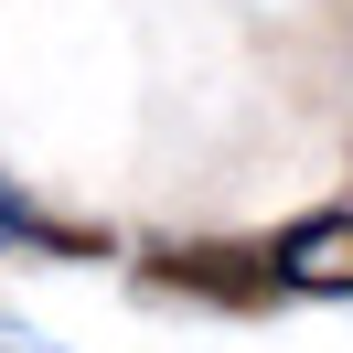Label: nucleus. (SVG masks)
<instances>
[{
	"instance_id": "4",
	"label": "nucleus",
	"mask_w": 353,
	"mask_h": 353,
	"mask_svg": "<svg viewBox=\"0 0 353 353\" xmlns=\"http://www.w3.org/2000/svg\"><path fill=\"white\" fill-rule=\"evenodd\" d=\"M22 246V193H0V257Z\"/></svg>"
},
{
	"instance_id": "5",
	"label": "nucleus",
	"mask_w": 353,
	"mask_h": 353,
	"mask_svg": "<svg viewBox=\"0 0 353 353\" xmlns=\"http://www.w3.org/2000/svg\"><path fill=\"white\" fill-rule=\"evenodd\" d=\"M0 353H11V343H0Z\"/></svg>"
},
{
	"instance_id": "1",
	"label": "nucleus",
	"mask_w": 353,
	"mask_h": 353,
	"mask_svg": "<svg viewBox=\"0 0 353 353\" xmlns=\"http://www.w3.org/2000/svg\"><path fill=\"white\" fill-rule=\"evenodd\" d=\"M139 279L172 289V300H214V310H268V300H289L279 268H268V246H236V236H172V246L139 257Z\"/></svg>"
},
{
	"instance_id": "3",
	"label": "nucleus",
	"mask_w": 353,
	"mask_h": 353,
	"mask_svg": "<svg viewBox=\"0 0 353 353\" xmlns=\"http://www.w3.org/2000/svg\"><path fill=\"white\" fill-rule=\"evenodd\" d=\"M22 246H54V257H108V225H65V214H32V203H22Z\"/></svg>"
},
{
	"instance_id": "2",
	"label": "nucleus",
	"mask_w": 353,
	"mask_h": 353,
	"mask_svg": "<svg viewBox=\"0 0 353 353\" xmlns=\"http://www.w3.org/2000/svg\"><path fill=\"white\" fill-rule=\"evenodd\" d=\"M268 268H279L289 300H353V203L300 214L289 236H268Z\"/></svg>"
}]
</instances>
